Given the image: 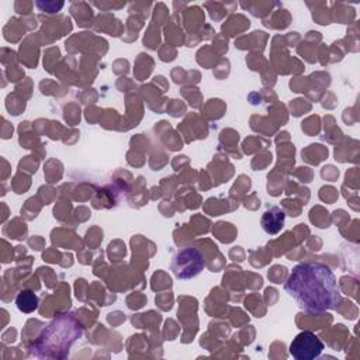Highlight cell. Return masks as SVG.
Segmentation results:
<instances>
[{"label": "cell", "instance_id": "2", "mask_svg": "<svg viewBox=\"0 0 360 360\" xmlns=\"http://www.w3.org/2000/svg\"><path fill=\"white\" fill-rule=\"evenodd\" d=\"M82 335L83 328L77 319L72 314H63L42 330L30 350L37 357L62 359Z\"/></svg>", "mask_w": 360, "mask_h": 360}, {"label": "cell", "instance_id": "4", "mask_svg": "<svg viewBox=\"0 0 360 360\" xmlns=\"http://www.w3.org/2000/svg\"><path fill=\"white\" fill-rule=\"evenodd\" d=\"M325 349L322 340L311 330L300 332L290 343V354L295 360H314Z\"/></svg>", "mask_w": 360, "mask_h": 360}, {"label": "cell", "instance_id": "3", "mask_svg": "<svg viewBox=\"0 0 360 360\" xmlns=\"http://www.w3.org/2000/svg\"><path fill=\"white\" fill-rule=\"evenodd\" d=\"M204 266V257L195 248H184L173 257L172 271L177 278H191L197 276Z\"/></svg>", "mask_w": 360, "mask_h": 360}, {"label": "cell", "instance_id": "6", "mask_svg": "<svg viewBox=\"0 0 360 360\" xmlns=\"http://www.w3.org/2000/svg\"><path fill=\"white\" fill-rule=\"evenodd\" d=\"M17 307L22 312H32L37 308L38 298L34 292L31 291H21L17 297Z\"/></svg>", "mask_w": 360, "mask_h": 360}, {"label": "cell", "instance_id": "1", "mask_svg": "<svg viewBox=\"0 0 360 360\" xmlns=\"http://www.w3.org/2000/svg\"><path fill=\"white\" fill-rule=\"evenodd\" d=\"M284 288L301 308L311 314L335 309L340 301L336 277L330 267L321 262L294 266Z\"/></svg>", "mask_w": 360, "mask_h": 360}, {"label": "cell", "instance_id": "5", "mask_svg": "<svg viewBox=\"0 0 360 360\" xmlns=\"http://www.w3.org/2000/svg\"><path fill=\"white\" fill-rule=\"evenodd\" d=\"M260 224H262V228L269 235H274L280 232L284 225V212L278 207H271L264 211V214L262 215Z\"/></svg>", "mask_w": 360, "mask_h": 360}]
</instances>
